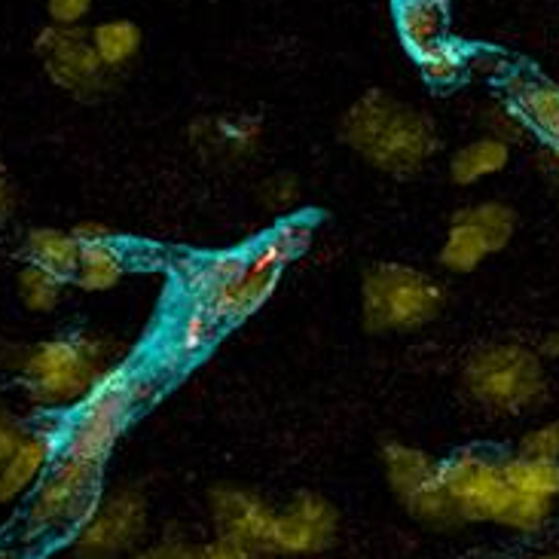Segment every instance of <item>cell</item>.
Returning <instances> with one entry per match:
<instances>
[{"instance_id": "6da1fadb", "label": "cell", "mask_w": 559, "mask_h": 559, "mask_svg": "<svg viewBox=\"0 0 559 559\" xmlns=\"http://www.w3.org/2000/svg\"><path fill=\"white\" fill-rule=\"evenodd\" d=\"M340 138L367 166L397 181L416 178L440 153L435 117L385 90H367L348 105Z\"/></svg>"}, {"instance_id": "7a4b0ae2", "label": "cell", "mask_w": 559, "mask_h": 559, "mask_svg": "<svg viewBox=\"0 0 559 559\" xmlns=\"http://www.w3.org/2000/svg\"><path fill=\"white\" fill-rule=\"evenodd\" d=\"M443 484L462 523H496L514 532H538L550 520L554 501L520 492L508 484L501 459L459 450L443 459Z\"/></svg>"}, {"instance_id": "3957f363", "label": "cell", "mask_w": 559, "mask_h": 559, "mask_svg": "<svg viewBox=\"0 0 559 559\" xmlns=\"http://www.w3.org/2000/svg\"><path fill=\"white\" fill-rule=\"evenodd\" d=\"M19 385L40 407H68L80 404L95 389L114 364V348L105 336L90 333H61L19 348L15 358Z\"/></svg>"}, {"instance_id": "277c9868", "label": "cell", "mask_w": 559, "mask_h": 559, "mask_svg": "<svg viewBox=\"0 0 559 559\" xmlns=\"http://www.w3.org/2000/svg\"><path fill=\"white\" fill-rule=\"evenodd\" d=\"M447 287L409 263L382 260L361 278V324L367 333H413L438 321Z\"/></svg>"}, {"instance_id": "5b68a950", "label": "cell", "mask_w": 559, "mask_h": 559, "mask_svg": "<svg viewBox=\"0 0 559 559\" xmlns=\"http://www.w3.org/2000/svg\"><path fill=\"white\" fill-rule=\"evenodd\" d=\"M462 389L477 407L496 416H520L545 401V361L530 346L489 343L468 355L462 367Z\"/></svg>"}, {"instance_id": "8992f818", "label": "cell", "mask_w": 559, "mask_h": 559, "mask_svg": "<svg viewBox=\"0 0 559 559\" xmlns=\"http://www.w3.org/2000/svg\"><path fill=\"white\" fill-rule=\"evenodd\" d=\"M138 397H141V379L135 377V370L129 364L110 367L95 382V389L80 401V409L61 435L59 455L105 468L107 455L135 416Z\"/></svg>"}, {"instance_id": "52a82bcc", "label": "cell", "mask_w": 559, "mask_h": 559, "mask_svg": "<svg viewBox=\"0 0 559 559\" xmlns=\"http://www.w3.org/2000/svg\"><path fill=\"white\" fill-rule=\"evenodd\" d=\"M102 465H86L76 459L56 455L44 480L34 486L25 511V532L28 538H49L68 535L86 523L102 501Z\"/></svg>"}, {"instance_id": "ba28073f", "label": "cell", "mask_w": 559, "mask_h": 559, "mask_svg": "<svg viewBox=\"0 0 559 559\" xmlns=\"http://www.w3.org/2000/svg\"><path fill=\"white\" fill-rule=\"evenodd\" d=\"M382 471L392 496L416 523L431 530H453L462 520L455 514V504L443 484V462L425 453L419 447H409L401 440H389L382 447Z\"/></svg>"}, {"instance_id": "9c48e42d", "label": "cell", "mask_w": 559, "mask_h": 559, "mask_svg": "<svg viewBox=\"0 0 559 559\" xmlns=\"http://www.w3.org/2000/svg\"><path fill=\"white\" fill-rule=\"evenodd\" d=\"M31 49L40 61L46 80L76 102H98L120 83V76L95 52L90 28L83 25L80 28L44 25L37 31Z\"/></svg>"}, {"instance_id": "30bf717a", "label": "cell", "mask_w": 559, "mask_h": 559, "mask_svg": "<svg viewBox=\"0 0 559 559\" xmlns=\"http://www.w3.org/2000/svg\"><path fill=\"white\" fill-rule=\"evenodd\" d=\"M151 504L138 486H120L98 501L92 516L74 532L71 554L76 559L135 557L147 535Z\"/></svg>"}, {"instance_id": "8fae6325", "label": "cell", "mask_w": 559, "mask_h": 559, "mask_svg": "<svg viewBox=\"0 0 559 559\" xmlns=\"http://www.w3.org/2000/svg\"><path fill=\"white\" fill-rule=\"evenodd\" d=\"M340 538V511L318 492H297L278 508L273 526V554L278 557H318Z\"/></svg>"}, {"instance_id": "7c38bea8", "label": "cell", "mask_w": 559, "mask_h": 559, "mask_svg": "<svg viewBox=\"0 0 559 559\" xmlns=\"http://www.w3.org/2000/svg\"><path fill=\"white\" fill-rule=\"evenodd\" d=\"M209 511L217 538L248 547L258 557L273 554V526L278 511L263 496L245 486L221 484L209 492Z\"/></svg>"}, {"instance_id": "4fadbf2b", "label": "cell", "mask_w": 559, "mask_h": 559, "mask_svg": "<svg viewBox=\"0 0 559 559\" xmlns=\"http://www.w3.org/2000/svg\"><path fill=\"white\" fill-rule=\"evenodd\" d=\"M504 105L523 129L542 141V151L559 153V83L538 71L516 68L504 76Z\"/></svg>"}, {"instance_id": "5bb4252c", "label": "cell", "mask_w": 559, "mask_h": 559, "mask_svg": "<svg viewBox=\"0 0 559 559\" xmlns=\"http://www.w3.org/2000/svg\"><path fill=\"white\" fill-rule=\"evenodd\" d=\"M260 141H263V120L254 114H212V117H199L190 126L193 151L217 166H233L254 156Z\"/></svg>"}, {"instance_id": "9a60e30c", "label": "cell", "mask_w": 559, "mask_h": 559, "mask_svg": "<svg viewBox=\"0 0 559 559\" xmlns=\"http://www.w3.org/2000/svg\"><path fill=\"white\" fill-rule=\"evenodd\" d=\"M282 273H285L282 266H275V263L258 258V254L251 251V260H248L245 273L239 275L236 282H229V285L209 302V309L224 321V328L239 324V321L251 318L258 309H263V306L270 302V297L275 294V287L282 282Z\"/></svg>"}, {"instance_id": "2e32d148", "label": "cell", "mask_w": 559, "mask_h": 559, "mask_svg": "<svg viewBox=\"0 0 559 559\" xmlns=\"http://www.w3.org/2000/svg\"><path fill=\"white\" fill-rule=\"evenodd\" d=\"M394 31L413 61L450 40V0H392Z\"/></svg>"}, {"instance_id": "e0dca14e", "label": "cell", "mask_w": 559, "mask_h": 559, "mask_svg": "<svg viewBox=\"0 0 559 559\" xmlns=\"http://www.w3.org/2000/svg\"><path fill=\"white\" fill-rule=\"evenodd\" d=\"M59 447L56 438L46 431H28V438L22 440V447L10 455V462L0 468V504L22 499L34 486L44 480L49 465L56 462Z\"/></svg>"}, {"instance_id": "ac0fdd59", "label": "cell", "mask_w": 559, "mask_h": 559, "mask_svg": "<svg viewBox=\"0 0 559 559\" xmlns=\"http://www.w3.org/2000/svg\"><path fill=\"white\" fill-rule=\"evenodd\" d=\"M251 260V251H214V254H199L181 266V282L187 290V300L209 302L245 273Z\"/></svg>"}, {"instance_id": "d6986e66", "label": "cell", "mask_w": 559, "mask_h": 559, "mask_svg": "<svg viewBox=\"0 0 559 559\" xmlns=\"http://www.w3.org/2000/svg\"><path fill=\"white\" fill-rule=\"evenodd\" d=\"M22 254H25V263H31V266H37L44 273H52L61 282H74L76 270H80L83 245L76 242V236L71 229L34 227L25 233Z\"/></svg>"}, {"instance_id": "ffe728a7", "label": "cell", "mask_w": 559, "mask_h": 559, "mask_svg": "<svg viewBox=\"0 0 559 559\" xmlns=\"http://www.w3.org/2000/svg\"><path fill=\"white\" fill-rule=\"evenodd\" d=\"M492 254H496V248L489 242V236L471 221L468 214H465V209H459V212L453 214V221H450L447 239H443V248H440L438 254L440 266H443L447 273L465 275L474 273V270H480L484 260L492 258Z\"/></svg>"}, {"instance_id": "44dd1931", "label": "cell", "mask_w": 559, "mask_h": 559, "mask_svg": "<svg viewBox=\"0 0 559 559\" xmlns=\"http://www.w3.org/2000/svg\"><path fill=\"white\" fill-rule=\"evenodd\" d=\"M511 163V144L496 135H484L459 147L450 159V181L459 187H474L492 175H501Z\"/></svg>"}, {"instance_id": "7402d4cb", "label": "cell", "mask_w": 559, "mask_h": 559, "mask_svg": "<svg viewBox=\"0 0 559 559\" xmlns=\"http://www.w3.org/2000/svg\"><path fill=\"white\" fill-rule=\"evenodd\" d=\"M221 331H224V321L214 316L209 306L187 300L181 316H175V324L168 333V346L178 358H197L217 343Z\"/></svg>"}, {"instance_id": "603a6c76", "label": "cell", "mask_w": 559, "mask_h": 559, "mask_svg": "<svg viewBox=\"0 0 559 559\" xmlns=\"http://www.w3.org/2000/svg\"><path fill=\"white\" fill-rule=\"evenodd\" d=\"M90 34L95 52L117 76L132 68V61L141 56V46H144V31L132 19H107L90 28Z\"/></svg>"}, {"instance_id": "cb8c5ba5", "label": "cell", "mask_w": 559, "mask_h": 559, "mask_svg": "<svg viewBox=\"0 0 559 559\" xmlns=\"http://www.w3.org/2000/svg\"><path fill=\"white\" fill-rule=\"evenodd\" d=\"M316 245V221L306 214H290L285 221H278L254 248V254L263 260H270L275 266H290L294 260H300L302 254H309V248Z\"/></svg>"}, {"instance_id": "d4e9b609", "label": "cell", "mask_w": 559, "mask_h": 559, "mask_svg": "<svg viewBox=\"0 0 559 559\" xmlns=\"http://www.w3.org/2000/svg\"><path fill=\"white\" fill-rule=\"evenodd\" d=\"M126 275V258H122L120 245L114 242H92L83 245L80 254V270L74 275V285L90 294H102V290H114Z\"/></svg>"}, {"instance_id": "484cf974", "label": "cell", "mask_w": 559, "mask_h": 559, "mask_svg": "<svg viewBox=\"0 0 559 559\" xmlns=\"http://www.w3.org/2000/svg\"><path fill=\"white\" fill-rule=\"evenodd\" d=\"M471 52L474 49L468 44L450 37V40H443L435 49H428L425 56H419L416 68H419L425 83H431V86H455L465 76V71H468Z\"/></svg>"}, {"instance_id": "4316f807", "label": "cell", "mask_w": 559, "mask_h": 559, "mask_svg": "<svg viewBox=\"0 0 559 559\" xmlns=\"http://www.w3.org/2000/svg\"><path fill=\"white\" fill-rule=\"evenodd\" d=\"M501 468L508 484L520 492L550 501L559 499V462H532L523 455H508L501 459Z\"/></svg>"}, {"instance_id": "83f0119b", "label": "cell", "mask_w": 559, "mask_h": 559, "mask_svg": "<svg viewBox=\"0 0 559 559\" xmlns=\"http://www.w3.org/2000/svg\"><path fill=\"white\" fill-rule=\"evenodd\" d=\"M64 285L68 282H61L52 273H44V270H37V266H31L25 263L19 275H15V294H19V302L34 312V316H46V312H52L56 306L64 297Z\"/></svg>"}, {"instance_id": "f1b7e54d", "label": "cell", "mask_w": 559, "mask_h": 559, "mask_svg": "<svg viewBox=\"0 0 559 559\" xmlns=\"http://www.w3.org/2000/svg\"><path fill=\"white\" fill-rule=\"evenodd\" d=\"M465 214H468L471 221H474V224L489 236V242H492V248H496V254L511 245V239H514V233H516V224H520V217H516L514 209H511L508 202H496V199L465 205Z\"/></svg>"}, {"instance_id": "f546056e", "label": "cell", "mask_w": 559, "mask_h": 559, "mask_svg": "<svg viewBox=\"0 0 559 559\" xmlns=\"http://www.w3.org/2000/svg\"><path fill=\"white\" fill-rule=\"evenodd\" d=\"M302 199V183L297 175H290V171H282V175H273L270 181L260 187V202H263V209L270 214H287L300 205Z\"/></svg>"}, {"instance_id": "4dcf8cb0", "label": "cell", "mask_w": 559, "mask_h": 559, "mask_svg": "<svg viewBox=\"0 0 559 559\" xmlns=\"http://www.w3.org/2000/svg\"><path fill=\"white\" fill-rule=\"evenodd\" d=\"M516 455L532 462H559V419L526 431L516 443Z\"/></svg>"}, {"instance_id": "1f68e13d", "label": "cell", "mask_w": 559, "mask_h": 559, "mask_svg": "<svg viewBox=\"0 0 559 559\" xmlns=\"http://www.w3.org/2000/svg\"><path fill=\"white\" fill-rule=\"evenodd\" d=\"M95 0H46V15L49 25H61V28H80L83 19L92 13Z\"/></svg>"}, {"instance_id": "d6a6232c", "label": "cell", "mask_w": 559, "mask_h": 559, "mask_svg": "<svg viewBox=\"0 0 559 559\" xmlns=\"http://www.w3.org/2000/svg\"><path fill=\"white\" fill-rule=\"evenodd\" d=\"M28 438V428L13 416V409L7 407V401L0 397V468L10 462V455L22 447V440Z\"/></svg>"}, {"instance_id": "836d02e7", "label": "cell", "mask_w": 559, "mask_h": 559, "mask_svg": "<svg viewBox=\"0 0 559 559\" xmlns=\"http://www.w3.org/2000/svg\"><path fill=\"white\" fill-rule=\"evenodd\" d=\"M132 559H205L202 545H190L183 538H163L156 545L138 550Z\"/></svg>"}, {"instance_id": "e575fe53", "label": "cell", "mask_w": 559, "mask_h": 559, "mask_svg": "<svg viewBox=\"0 0 559 559\" xmlns=\"http://www.w3.org/2000/svg\"><path fill=\"white\" fill-rule=\"evenodd\" d=\"M486 120H489V135L501 138V141H516V138L526 135V129H523V122L516 120V114L511 107L501 102L499 107H489V114H486Z\"/></svg>"}, {"instance_id": "d590c367", "label": "cell", "mask_w": 559, "mask_h": 559, "mask_svg": "<svg viewBox=\"0 0 559 559\" xmlns=\"http://www.w3.org/2000/svg\"><path fill=\"white\" fill-rule=\"evenodd\" d=\"M71 233H74L80 245L110 242V239H114V229L105 227V224H98V221H83V224H76Z\"/></svg>"}, {"instance_id": "8d00e7d4", "label": "cell", "mask_w": 559, "mask_h": 559, "mask_svg": "<svg viewBox=\"0 0 559 559\" xmlns=\"http://www.w3.org/2000/svg\"><path fill=\"white\" fill-rule=\"evenodd\" d=\"M538 168H542V175H545L547 181L559 190V153L542 151V156H538Z\"/></svg>"}, {"instance_id": "74e56055", "label": "cell", "mask_w": 559, "mask_h": 559, "mask_svg": "<svg viewBox=\"0 0 559 559\" xmlns=\"http://www.w3.org/2000/svg\"><path fill=\"white\" fill-rule=\"evenodd\" d=\"M13 212V190H10V181H7V171L0 166V221H7Z\"/></svg>"}, {"instance_id": "f35d334b", "label": "cell", "mask_w": 559, "mask_h": 559, "mask_svg": "<svg viewBox=\"0 0 559 559\" xmlns=\"http://www.w3.org/2000/svg\"><path fill=\"white\" fill-rule=\"evenodd\" d=\"M542 355H545V358H559V333L545 336V343H542Z\"/></svg>"}, {"instance_id": "ab89813d", "label": "cell", "mask_w": 559, "mask_h": 559, "mask_svg": "<svg viewBox=\"0 0 559 559\" xmlns=\"http://www.w3.org/2000/svg\"><path fill=\"white\" fill-rule=\"evenodd\" d=\"M0 559H25V557H22V550H15V547H0Z\"/></svg>"}, {"instance_id": "60d3db41", "label": "cell", "mask_w": 559, "mask_h": 559, "mask_svg": "<svg viewBox=\"0 0 559 559\" xmlns=\"http://www.w3.org/2000/svg\"><path fill=\"white\" fill-rule=\"evenodd\" d=\"M535 559H559V550H554V554H538Z\"/></svg>"}]
</instances>
